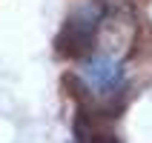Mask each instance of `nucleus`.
Here are the masks:
<instances>
[{"mask_svg":"<svg viewBox=\"0 0 152 143\" xmlns=\"http://www.w3.org/2000/svg\"><path fill=\"white\" fill-rule=\"evenodd\" d=\"M98 123H95V115H89L86 109H77L75 118H72V137L75 143H95L98 140Z\"/></svg>","mask_w":152,"mask_h":143,"instance_id":"obj_2","label":"nucleus"},{"mask_svg":"<svg viewBox=\"0 0 152 143\" xmlns=\"http://www.w3.org/2000/svg\"><path fill=\"white\" fill-rule=\"evenodd\" d=\"M101 23H103V9L98 3H86L69 17L63 29H60L58 46L60 54L66 57H80V54H89L95 49V40H98V32H101Z\"/></svg>","mask_w":152,"mask_h":143,"instance_id":"obj_1","label":"nucleus"}]
</instances>
